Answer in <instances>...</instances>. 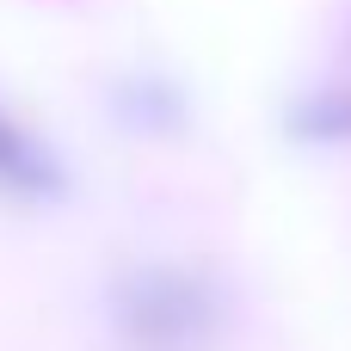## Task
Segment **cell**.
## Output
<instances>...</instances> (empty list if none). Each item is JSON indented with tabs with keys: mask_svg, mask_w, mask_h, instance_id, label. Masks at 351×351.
Here are the masks:
<instances>
[{
	"mask_svg": "<svg viewBox=\"0 0 351 351\" xmlns=\"http://www.w3.org/2000/svg\"><path fill=\"white\" fill-rule=\"evenodd\" d=\"M185 308H191L185 284H173L160 271H136L111 290V327L130 351H167L185 333Z\"/></svg>",
	"mask_w": 351,
	"mask_h": 351,
	"instance_id": "1",
	"label": "cell"
},
{
	"mask_svg": "<svg viewBox=\"0 0 351 351\" xmlns=\"http://www.w3.org/2000/svg\"><path fill=\"white\" fill-rule=\"evenodd\" d=\"M0 197H12V204H56L62 197L56 160L6 117H0Z\"/></svg>",
	"mask_w": 351,
	"mask_h": 351,
	"instance_id": "2",
	"label": "cell"
}]
</instances>
